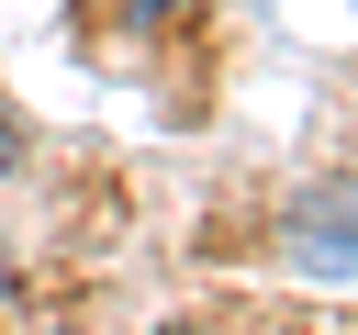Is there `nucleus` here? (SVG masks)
<instances>
[{
  "label": "nucleus",
  "mask_w": 358,
  "mask_h": 335,
  "mask_svg": "<svg viewBox=\"0 0 358 335\" xmlns=\"http://www.w3.org/2000/svg\"><path fill=\"white\" fill-rule=\"evenodd\" d=\"M0 168H11V123H0Z\"/></svg>",
  "instance_id": "nucleus-1"
}]
</instances>
